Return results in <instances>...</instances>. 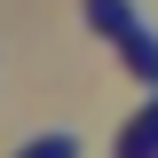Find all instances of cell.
<instances>
[{
	"mask_svg": "<svg viewBox=\"0 0 158 158\" xmlns=\"http://www.w3.org/2000/svg\"><path fill=\"white\" fill-rule=\"evenodd\" d=\"M87 24H95L103 40H118L127 24H135V0H87Z\"/></svg>",
	"mask_w": 158,
	"mask_h": 158,
	"instance_id": "3",
	"label": "cell"
},
{
	"mask_svg": "<svg viewBox=\"0 0 158 158\" xmlns=\"http://www.w3.org/2000/svg\"><path fill=\"white\" fill-rule=\"evenodd\" d=\"M118 56H127V71H135L142 79V87H158V32H150V24H127V32H118Z\"/></svg>",
	"mask_w": 158,
	"mask_h": 158,
	"instance_id": "1",
	"label": "cell"
},
{
	"mask_svg": "<svg viewBox=\"0 0 158 158\" xmlns=\"http://www.w3.org/2000/svg\"><path fill=\"white\" fill-rule=\"evenodd\" d=\"M24 158H79V142H71V135H40Z\"/></svg>",
	"mask_w": 158,
	"mask_h": 158,
	"instance_id": "4",
	"label": "cell"
},
{
	"mask_svg": "<svg viewBox=\"0 0 158 158\" xmlns=\"http://www.w3.org/2000/svg\"><path fill=\"white\" fill-rule=\"evenodd\" d=\"M118 158H158V103L127 127V135H118Z\"/></svg>",
	"mask_w": 158,
	"mask_h": 158,
	"instance_id": "2",
	"label": "cell"
}]
</instances>
